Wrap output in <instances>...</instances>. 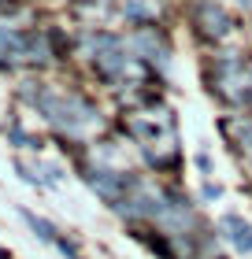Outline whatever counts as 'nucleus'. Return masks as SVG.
Returning a JSON list of instances; mask_svg holds the SVG:
<instances>
[{
	"mask_svg": "<svg viewBox=\"0 0 252 259\" xmlns=\"http://www.w3.org/2000/svg\"><path fill=\"white\" fill-rule=\"evenodd\" d=\"M223 233H226V241L234 244L237 252H245V255H252V226L241 219V215H223Z\"/></svg>",
	"mask_w": 252,
	"mask_h": 259,
	"instance_id": "f257e3e1",
	"label": "nucleus"
},
{
	"mask_svg": "<svg viewBox=\"0 0 252 259\" xmlns=\"http://www.w3.org/2000/svg\"><path fill=\"white\" fill-rule=\"evenodd\" d=\"M22 215V222H26V226L33 230V237H41V241H49V244H56V226L49 219H38L33 215V211H19Z\"/></svg>",
	"mask_w": 252,
	"mask_h": 259,
	"instance_id": "f03ea898",
	"label": "nucleus"
},
{
	"mask_svg": "<svg viewBox=\"0 0 252 259\" xmlns=\"http://www.w3.org/2000/svg\"><path fill=\"white\" fill-rule=\"evenodd\" d=\"M15 170H19V178L26 182V185H41V178H38V174H33V167H30V163L15 159Z\"/></svg>",
	"mask_w": 252,
	"mask_h": 259,
	"instance_id": "7ed1b4c3",
	"label": "nucleus"
},
{
	"mask_svg": "<svg viewBox=\"0 0 252 259\" xmlns=\"http://www.w3.org/2000/svg\"><path fill=\"white\" fill-rule=\"evenodd\" d=\"M149 8L141 4V0H126V19H145Z\"/></svg>",
	"mask_w": 252,
	"mask_h": 259,
	"instance_id": "20e7f679",
	"label": "nucleus"
},
{
	"mask_svg": "<svg viewBox=\"0 0 252 259\" xmlns=\"http://www.w3.org/2000/svg\"><path fill=\"white\" fill-rule=\"evenodd\" d=\"M200 196H204V200H219V196H223V185H219V182H204Z\"/></svg>",
	"mask_w": 252,
	"mask_h": 259,
	"instance_id": "39448f33",
	"label": "nucleus"
},
{
	"mask_svg": "<svg viewBox=\"0 0 252 259\" xmlns=\"http://www.w3.org/2000/svg\"><path fill=\"white\" fill-rule=\"evenodd\" d=\"M197 167H200L204 174H211V159H208V152H197Z\"/></svg>",
	"mask_w": 252,
	"mask_h": 259,
	"instance_id": "423d86ee",
	"label": "nucleus"
},
{
	"mask_svg": "<svg viewBox=\"0 0 252 259\" xmlns=\"http://www.w3.org/2000/svg\"><path fill=\"white\" fill-rule=\"evenodd\" d=\"M241 141H245V148H248V156H252V126L245 130V137H241Z\"/></svg>",
	"mask_w": 252,
	"mask_h": 259,
	"instance_id": "0eeeda50",
	"label": "nucleus"
},
{
	"mask_svg": "<svg viewBox=\"0 0 252 259\" xmlns=\"http://www.w3.org/2000/svg\"><path fill=\"white\" fill-rule=\"evenodd\" d=\"M0 259H11V255H8V252H4V248H0Z\"/></svg>",
	"mask_w": 252,
	"mask_h": 259,
	"instance_id": "6e6552de",
	"label": "nucleus"
},
{
	"mask_svg": "<svg viewBox=\"0 0 252 259\" xmlns=\"http://www.w3.org/2000/svg\"><path fill=\"white\" fill-rule=\"evenodd\" d=\"M241 4H252V0H241Z\"/></svg>",
	"mask_w": 252,
	"mask_h": 259,
	"instance_id": "1a4fd4ad",
	"label": "nucleus"
}]
</instances>
